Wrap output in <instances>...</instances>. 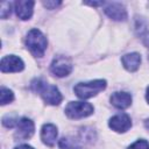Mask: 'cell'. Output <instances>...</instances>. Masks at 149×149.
<instances>
[{"mask_svg":"<svg viewBox=\"0 0 149 149\" xmlns=\"http://www.w3.org/2000/svg\"><path fill=\"white\" fill-rule=\"evenodd\" d=\"M35 130L34 122L28 118H22L19 120L17 128L15 132V139L16 140H28L33 136Z\"/></svg>","mask_w":149,"mask_h":149,"instance_id":"9c48e42d","label":"cell"},{"mask_svg":"<svg viewBox=\"0 0 149 149\" xmlns=\"http://www.w3.org/2000/svg\"><path fill=\"white\" fill-rule=\"evenodd\" d=\"M128 149H149V142L146 140H137L128 147Z\"/></svg>","mask_w":149,"mask_h":149,"instance_id":"e0dca14e","label":"cell"},{"mask_svg":"<svg viewBox=\"0 0 149 149\" xmlns=\"http://www.w3.org/2000/svg\"><path fill=\"white\" fill-rule=\"evenodd\" d=\"M141 38H142V43H143L147 48H149V31H146L144 34H142Z\"/></svg>","mask_w":149,"mask_h":149,"instance_id":"ffe728a7","label":"cell"},{"mask_svg":"<svg viewBox=\"0 0 149 149\" xmlns=\"http://www.w3.org/2000/svg\"><path fill=\"white\" fill-rule=\"evenodd\" d=\"M146 99H147V101H148V104H149V86L147 87V93H146Z\"/></svg>","mask_w":149,"mask_h":149,"instance_id":"7402d4cb","label":"cell"},{"mask_svg":"<svg viewBox=\"0 0 149 149\" xmlns=\"http://www.w3.org/2000/svg\"><path fill=\"white\" fill-rule=\"evenodd\" d=\"M14 149H34L31 146H28V144H21V146H19V147H16V148H14Z\"/></svg>","mask_w":149,"mask_h":149,"instance_id":"44dd1931","label":"cell"},{"mask_svg":"<svg viewBox=\"0 0 149 149\" xmlns=\"http://www.w3.org/2000/svg\"><path fill=\"white\" fill-rule=\"evenodd\" d=\"M105 14L114 20V21H126L127 20V10L126 7L120 2H107L104 8Z\"/></svg>","mask_w":149,"mask_h":149,"instance_id":"8992f818","label":"cell"},{"mask_svg":"<svg viewBox=\"0 0 149 149\" xmlns=\"http://www.w3.org/2000/svg\"><path fill=\"white\" fill-rule=\"evenodd\" d=\"M122 65L126 70H128L129 72H134L140 68L141 64V55L137 52H130L127 54L125 56H122L121 58Z\"/></svg>","mask_w":149,"mask_h":149,"instance_id":"4fadbf2b","label":"cell"},{"mask_svg":"<svg viewBox=\"0 0 149 149\" xmlns=\"http://www.w3.org/2000/svg\"><path fill=\"white\" fill-rule=\"evenodd\" d=\"M19 123V121H16V119H14V118H9V115H7V116H3L2 118V125L5 126V127H7V128H13L15 125H17Z\"/></svg>","mask_w":149,"mask_h":149,"instance_id":"ac0fdd59","label":"cell"},{"mask_svg":"<svg viewBox=\"0 0 149 149\" xmlns=\"http://www.w3.org/2000/svg\"><path fill=\"white\" fill-rule=\"evenodd\" d=\"M144 126H146V128L149 130V119H147V120L144 121Z\"/></svg>","mask_w":149,"mask_h":149,"instance_id":"603a6c76","label":"cell"},{"mask_svg":"<svg viewBox=\"0 0 149 149\" xmlns=\"http://www.w3.org/2000/svg\"><path fill=\"white\" fill-rule=\"evenodd\" d=\"M93 106L85 101H70L65 107V114L70 119H81L93 113Z\"/></svg>","mask_w":149,"mask_h":149,"instance_id":"277c9868","label":"cell"},{"mask_svg":"<svg viewBox=\"0 0 149 149\" xmlns=\"http://www.w3.org/2000/svg\"><path fill=\"white\" fill-rule=\"evenodd\" d=\"M35 2L31 0H19L14 2L15 12L19 19L21 20H29L33 15V9H34Z\"/></svg>","mask_w":149,"mask_h":149,"instance_id":"30bf717a","label":"cell"},{"mask_svg":"<svg viewBox=\"0 0 149 149\" xmlns=\"http://www.w3.org/2000/svg\"><path fill=\"white\" fill-rule=\"evenodd\" d=\"M26 45L34 56L42 57L44 55V51L47 50L48 41L38 29L34 28L29 30L26 36Z\"/></svg>","mask_w":149,"mask_h":149,"instance_id":"7a4b0ae2","label":"cell"},{"mask_svg":"<svg viewBox=\"0 0 149 149\" xmlns=\"http://www.w3.org/2000/svg\"><path fill=\"white\" fill-rule=\"evenodd\" d=\"M57 127L52 123H45L41 129V139L42 142L48 147H54L57 140Z\"/></svg>","mask_w":149,"mask_h":149,"instance_id":"8fae6325","label":"cell"},{"mask_svg":"<svg viewBox=\"0 0 149 149\" xmlns=\"http://www.w3.org/2000/svg\"><path fill=\"white\" fill-rule=\"evenodd\" d=\"M24 68L22 59L15 55H8L2 57L0 63L1 72H20Z\"/></svg>","mask_w":149,"mask_h":149,"instance_id":"52a82bcc","label":"cell"},{"mask_svg":"<svg viewBox=\"0 0 149 149\" xmlns=\"http://www.w3.org/2000/svg\"><path fill=\"white\" fill-rule=\"evenodd\" d=\"M10 12H12V3L8 1H2L0 7V17L7 19L10 15Z\"/></svg>","mask_w":149,"mask_h":149,"instance_id":"2e32d148","label":"cell"},{"mask_svg":"<svg viewBox=\"0 0 149 149\" xmlns=\"http://www.w3.org/2000/svg\"><path fill=\"white\" fill-rule=\"evenodd\" d=\"M14 100V93L12 90L7 88V87H1V91H0V104L3 106L6 104H9Z\"/></svg>","mask_w":149,"mask_h":149,"instance_id":"5bb4252c","label":"cell"},{"mask_svg":"<svg viewBox=\"0 0 149 149\" xmlns=\"http://www.w3.org/2000/svg\"><path fill=\"white\" fill-rule=\"evenodd\" d=\"M108 126L114 132L125 133L132 127V120L127 114L120 113V114H116V115H114V116H112L109 119Z\"/></svg>","mask_w":149,"mask_h":149,"instance_id":"ba28073f","label":"cell"},{"mask_svg":"<svg viewBox=\"0 0 149 149\" xmlns=\"http://www.w3.org/2000/svg\"><path fill=\"white\" fill-rule=\"evenodd\" d=\"M42 3L48 9H55L56 7H58L59 5H62V1H43Z\"/></svg>","mask_w":149,"mask_h":149,"instance_id":"d6986e66","label":"cell"},{"mask_svg":"<svg viewBox=\"0 0 149 149\" xmlns=\"http://www.w3.org/2000/svg\"><path fill=\"white\" fill-rule=\"evenodd\" d=\"M59 147L62 149H81V147L73 139H69V137H63L59 141Z\"/></svg>","mask_w":149,"mask_h":149,"instance_id":"9a60e30c","label":"cell"},{"mask_svg":"<svg viewBox=\"0 0 149 149\" xmlns=\"http://www.w3.org/2000/svg\"><path fill=\"white\" fill-rule=\"evenodd\" d=\"M30 85H31L33 91L40 93V95L43 98V100L47 104L56 106L62 102L63 97L59 90L55 85H49L43 79H34Z\"/></svg>","mask_w":149,"mask_h":149,"instance_id":"6da1fadb","label":"cell"},{"mask_svg":"<svg viewBox=\"0 0 149 149\" xmlns=\"http://www.w3.org/2000/svg\"><path fill=\"white\" fill-rule=\"evenodd\" d=\"M109 100L111 104L119 109L128 108L132 105V95L127 92H114Z\"/></svg>","mask_w":149,"mask_h":149,"instance_id":"7c38bea8","label":"cell"},{"mask_svg":"<svg viewBox=\"0 0 149 149\" xmlns=\"http://www.w3.org/2000/svg\"><path fill=\"white\" fill-rule=\"evenodd\" d=\"M106 85L107 84L105 79H95L86 83H78L73 87V91L76 95L80 99H88L97 95L99 92L104 91L106 88Z\"/></svg>","mask_w":149,"mask_h":149,"instance_id":"3957f363","label":"cell"},{"mask_svg":"<svg viewBox=\"0 0 149 149\" xmlns=\"http://www.w3.org/2000/svg\"><path fill=\"white\" fill-rule=\"evenodd\" d=\"M50 71L57 77H65L69 76L72 71V63L71 59L66 56H56L50 65Z\"/></svg>","mask_w":149,"mask_h":149,"instance_id":"5b68a950","label":"cell"}]
</instances>
